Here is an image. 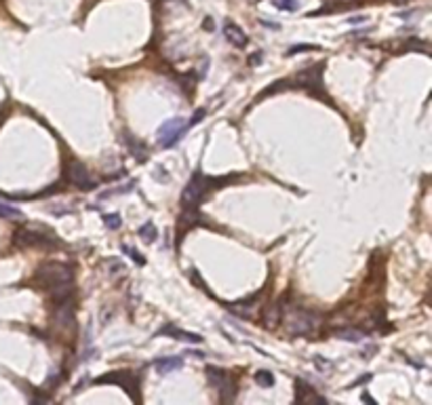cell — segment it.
I'll return each mask as SVG.
<instances>
[{"label":"cell","instance_id":"cell-1","mask_svg":"<svg viewBox=\"0 0 432 405\" xmlns=\"http://www.w3.org/2000/svg\"><path fill=\"white\" fill-rule=\"evenodd\" d=\"M36 283L49 291L55 302H64L74 296V270L64 262H45L36 270Z\"/></svg>","mask_w":432,"mask_h":405},{"label":"cell","instance_id":"cell-2","mask_svg":"<svg viewBox=\"0 0 432 405\" xmlns=\"http://www.w3.org/2000/svg\"><path fill=\"white\" fill-rule=\"evenodd\" d=\"M232 179L234 177H204L202 173L192 175V179L188 181V186L183 188V194H181L183 207H194L196 209L200 205V200L207 196L211 190L222 188L224 184H230Z\"/></svg>","mask_w":432,"mask_h":405},{"label":"cell","instance_id":"cell-3","mask_svg":"<svg viewBox=\"0 0 432 405\" xmlns=\"http://www.w3.org/2000/svg\"><path fill=\"white\" fill-rule=\"evenodd\" d=\"M321 325V317L312 310L293 308L285 315V329L289 336H310Z\"/></svg>","mask_w":432,"mask_h":405},{"label":"cell","instance_id":"cell-4","mask_svg":"<svg viewBox=\"0 0 432 405\" xmlns=\"http://www.w3.org/2000/svg\"><path fill=\"white\" fill-rule=\"evenodd\" d=\"M97 384H118V386H122V390H125L133 401H139V394H137L139 380H137V376H133V373H129V371L106 373V376L97 378Z\"/></svg>","mask_w":432,"mask_h":405},{"label":"cell","instance_id":"cell-5","mask_svg":"<svg viewBox=\"0 0 432 405\" xmlns=\"http://www.w3.org/2000/svg\"><path fill=\"white\" fill-rule=\"evenodd\" d=\"M66 179H68V184L76 186V188H80V190H93V188L97 186V181L91 177L89 169L82 165V163H78V160H72V163L68 165V169H66Z\"/></svg>","mask_w":432,"mask_h":405},{"label":"cell","instance_id":"cell-6","mask_svg":"<svg viewBox=\"0 0 432 405\" xmlns=\"http://www.w3.org/2000/svg\"><path fill=\"white\" fill-rule=\"evenodd\" d=\"M15 245L19 247H55L57 241L53 237H45V232H38L32 228H24L15 232Z\"/></svg>","mask_w":432,"mask_h":405},{"label":"cell","instance_id":"cell-7","mask_svg":"<svg viewBox=\"0 0 432 405\" xmlns=\"http://www.w3.org/2000/svg\"><path fill=\"white\" fill-rule=\"evenodd\" d=\"M186 127H188V123L183 118H171L167 123H162V127L158 129V144L162 148H171L181 137Z\"/></svg>","mask_w":432,"mask_h":405},{"label":"cell","instance_id":"cell-8","mask_svg":"<svg viewBox=\"0 0 432 405\" xmlns=\"http://www.w3.org/2000/svg\"><path fill=\"white\" fill-rule=\"evenodd\" d=\"M295 83H297V87L310 89L312 93L323 95V64L310 66L308 70H304V72H300L295 76Z\"/></svg>","mask_w":432,"mask_h":405},{"label":"cell","instance_id":"cell-9","mask_svg":"<svg viewBox=\"0 0 432 405\" xmlns=\"http://www.w3.org/2000/svg\"><path fill=\"white\" fill-rule=\"evenodd\" d=\"M53 319L57 321V325H61V327H72V325H74V304H72V298L64 300V302H55V315H53Z\"/></svg>","mask_w":432,"mask_h":405},{"label":"cell","instance_id":"cell-10","mask_svg":"<svg viewBox=\"0 0 432 405\" xmlns=\"http://www.w3.org/2000/svg\"><path fill=\"white\" fill-rule=\"evenodd\" d=\"M224 34H226V40L236 49H243V47H247V43H249V36L243 32V28L232 24V22H228L224 26Z\"/></svg>","mask_w":432,"mask_h":405},{"label":"cell","instance_id":"cell-11","mask_svg":"<svg viewBox=\"0 0 432 405\" xmlns=\"http://www.w3.org/2000/svg\"><path fill=\"white\" fill-rule=\"evenodd\" d=\"M160 333L164 336H171L173 340H183V342H202V336L200 333H192V331H183L175 325H164L160 329Z\"/></svg>","mask_w":432,"mask_h":405},{"label":"cell","instance_id":"cell-12","mask_svg":"<svg viewBox=\"0 0 432 405\" xmlns=\"http://www.w3.org/2000/svg\"><path fill=\"white\" fill-rule=\"evenodd\" d=\"M207 378L213 384V388H218L220 392H224L226 388H228V384H230L228 376H226V371L220 369V367H207Z\"/></svg>","mask_w":432,"mask_h":405},{"label":"cell","instance_id":"cell-13","mask_svg":"<svg viewBox=\"0 0 432 405\" xmlns=\"http://www.w3.org/2000/svg\"><path fill=\"white\" fill-rule=\"evenodd\" d=\"M295 399L300 401V403H306V401H325V399H321L318 394L314 392V388H310L308 384H304L302 380H297L295 382Z\"/></svg>","mask_w":432,"mask_h":405},{"label":"cell","instance_id":"cell-14","mask_svg":"<svg viewBox=\"0 0 432 405\" xmlns=\"http://www.w3.org/2000/svg\"><path fill=\"white\" fill-rule=\"evenodd\" d=\"M156 367H158V373H171V371L183 367V359H179V357H164V359L156 361Z\"/></svg>","mask_w":432,"mask_h":405},{"label":"cell","instance_id":"cell-15","mask_svg":"<svg viewBox=\"0 0 432 405\" xmlns=\"http://www.w3.org/2000/svg\"><path fill=\"white\" fill-rule=\"evenodd\" d=\"M125 141H127V146L131 148V152H133V156L135 158H139V160H143V152H146V146L141 144V141H137L135 137H133L131 133H125Z\"/></svg>","mask_w":432,"mask_h":405},{"label":"cell","instance_id":"cell-16","mask_svg":"<svg viewBox=\"0 0 432 405\" xmlns=\"http://www.w3.org/2000/svg\"><path fill=\"white\" fill-rule=\"evenodd\" d=\"M335 338L346 340V342H361L365 338V333L356 331V329H337L335 331Z\"/></svg>","mask_w":432,"mask_h":405},{"label":"cell","instance_id":"cell-17","mask_svg":"<svg viewBox=\"0 0 432 405\" xmlns=\"http://www.w3.org/2000/svg\"><path fill=\"white\" fill-rule=\"evenodd\" d=\"M139 237H141L143 241H148V243L156 241L158 230H156V226H154V222H146V224H143V226L139 228Z\"/></svg>","mask_w":432,"mask_h":405},{"label":"cell","instance_id":"cell-18","mask_svg":"<svg viewBox=\"0 0 432 405\" xmlns=\"http://www.w3.org/2000/svg\"><path fill=\"white\" fill-rule=\"evenodd\" d=\"M255 382L260 384V386L270 388V386H274V376H272L270 371H257L255 373Z\"/></svg>","mask_w":432,"mask_h":405},{"label":"cell","instance_id":"cell-19","mask_svg":"<svg viewBox=\"0 0 432 405\" xmlns=\"http://www.w3.org/2000/svg\"><path fill=\"white\" fill-rule=\"evenodd\" d=\"M0 218H24V214L17 207H11L7 202H0Z\"/></svg>","mask_w":432,"mask_h":405},{"label":"cell","instance_id":"cell-20","mask_svg":"<svg viewBox=\"0 0 432 405\" xmlns=\"http://www.w3.org/2000/svg\"><path fill=\"white\" fill-rule=\"evenodd\" d=\"M274 7L281 9V11H295L297 0H274Z\"/></svg>","mask_w":432,"mask_h":405},{"label":"cell","instance_id":"cell-21","mask_svg":"<svg viewBox=\"0 0 432 405\" xmlns=\"http://www.w3.org/2000/svg\"><path fill=\"white\" fill-rule=\"evenodd\" d=\"M321 47L318 45H295L289 49V55H295V53H306V51H318Z\"/></svg>","mask_w":432,"mask_h":405},{"label":"cell","instance_id":"cell-22","mask_svg":"<svg viewBox=\"0 0 432 405\" xmlns=\"http://www.w3.org/2000/svg\"><path fill=\"white\" fill-rule=\"evenodd\" d=\"M104 220H106V226H108V228H114V230L120 228V224H122L118 214H110V216H106Z\"/></svg>","mask_w":432,"mask_h":405},{"label":"cell","instance_id":"cell-23","mask_svg":"<svg viewBox=\"0 0 432 405\" xmlns=\"http://www.w3.org/2000/svg\"><path fill=\"white\" fill-rule=\"evenodd\" d=\"M122 249H125V251L129 253V256H131L133 260H135V262H137V264H146V260H143V258L139 256V253H137V249H133V247H127V245H125V247H122Z\"/></svg>","mask_w":432,"mask_h":405},{"label":"cell","instance_id":"cell-24","mask_svg":"<svg viewBox=\"0 0 432 405\" xmlns=\"http://www.w3.org/2000/svg\"><path fill=\"white\" fill-rule=\"evenodd\" d=\"M204 114H207V112H204V108H198L196 112H194V116H192V120H190V125H196V123H200Z\"/></svg>","mask_w":432,"mask_h":405},{"label":"cell","instance_id":"cell-25","mask_svg":"<svg viewBox=\"0 0 432 405\" xmlns=\"http://www.w3.org/2000/svg\"><path fill=\"white\" fill-rule=\"evenodd\" d=\"M335 3H342V5H350V3H356V0H335Z\"/></svg>","mask_w":432,"mask_h":405},{"label":"cell","instance_id":"cell-26","mask_svg":"<svg viewBox=\"0 0 432 405\" xmlns=\"http://www.w3.org/2000/svg\"><path fill=\"white\" fill-rule=\"evenodd\" d=\"M204 28H207V30H211V28H213V24H211V19H207V22H204Z\"/></svg>","mask_w":432,"mask_h":405},{"label":"cell","instance_id":"cell-27","mask_svg":"<svg viewBox=\"0 0 432 405\" xmlns=\"http://www.w3.org/2000/svg\"><path fill=\"white\" fill-rule=\"evenodd\" d=\"M392 3H396V5H405L407 0H392Z\"/></svg>","mask_w":432,"mask_h":405}]
</instances>
